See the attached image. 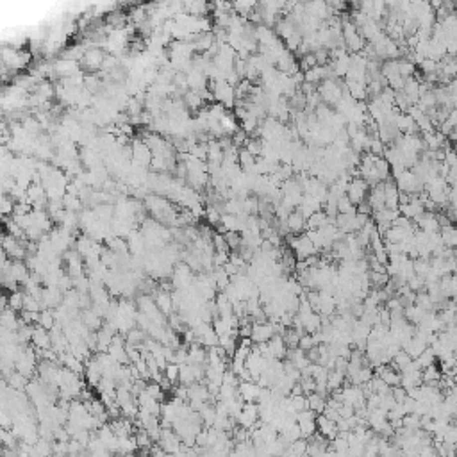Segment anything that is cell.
<instances>
[{
    "label": "cell",
    "instance_id": "f35d334b",
    "mask_svg": "<svg viewBox=\"0 0 457 457\" xmlns=\"http://www.w3.org/2000/svg\"><path fill=\"white\" fill-rule=\"evenodd\" d=\"M291 398V406H293V409L299 413V411H304V409H309L307 407V395L302 393V395H290Z\"/></svg>",
    "mask_w": 457,
    "mask_h": 457
},
{
    "label": "cell",
    "instance_id": "1f68e13d",
    "mask_svg": "<svg viewBox=\"0 0 457 457\" xmlns=\"http://www.w3.org/2000/svg\"><path fill=\"white\" fill-rule=\"evenodd\" d=\"M63 205H64V209H68V211H79L81 209V205H82V200H81L79 195L66 193V195L63 197Z\"/></svg>",
    "mask_w": 457,
    "mask_h": 457
},
{
    "label": "cell",
    "instance_id": "8992f818",
    "mask_svg": "<svg viewBox=\"0 0 457 457\" xmlns=\"http://www.w3.org/2000/svg\"><path fill=\"white\" fill-rule=\"evenodd\" d=\"M239 397L243 398V402H257L261 393V386L256 380H241L238 386Z\"/></svg>",
    "mask_w": 457,
    "mask_h": 457
},
{
    "label": "cell",
    "instance_id": "f546056e",
    "mask_svg": "<svg viewBox=\"0 0 457 457\" xmlns=\"http://www.w3.org/2000/svg\"><path fill=\"white\" fill-rule=\"evenodd\" d=\"M147 336H149V334H147L143 329H136V327H133V329L125 334V339H127L129 345H140V343L145 341Z\"/></svg>",
    "mask_w": 457,
    "mask_h": 457
},
{
    "label": "cell",
    "instance_id": "83f0119b",
    "mask_svg": "<svg viewBox=\"0 0 457 457\" xmlns=\"http://www.w3.org/2000/svg\"><path fill=\"white\" fill-rule=\"evenodd\" d=\"M200 416H202V422H204L205 427H213L214 425V420H216V407L214 404H205L204 409L200 411Z\"/></svg>",
    "mask_w": 457,
    "mask_h": 457
},
{
    "label": "cell",
    "instance_id": "4316f807",
    "mask_svg": "<svg viewBox=\"0 0 457 457\" xmlns=\"http://www.w3.org/2000/svg\"><path fill=\"white\" fill-rule=\"evenodd\" d=\"M402 427L407 429V431H418V429H422V416L418 413H407L402 418Z\"/></svg>",
    "mask_w": 457,
    "mask_h": 457
},
{
    "label": "cell",
    "instance_id": "836d02e7",
    "mask_svg": "<svg viewBox=\"0 0 457 457\" xmlns=\"http://www.w3.org/2000/svg\"><path fill=\"white\" fill-rule=\"evenodd\" d=\"M23 309L25 311H34V312H38V311H43V304L39 302L36 297H32V295H29V293H25L23 295Z\"/></svg>",
    "mask_w": 457,
    "mask_h": 457
},
{
    "label": "cell",
    "instance_id": "44dd1931",
    "mask_svg": "<svg viewBox=\"0 0 457 457\" xmlns=\"http://www.w3.org/2000/svg\"><path fill=\"white\" fill-rule=\"evenodd\" d=\"M307 407L311 411H314L316 415H320V413H323L325 407H327V397H323V395L320 393H311L307 395Z\"/></svg>",
    "mask_w": 457,
    "mask_h": 457
},
{
    "label": "cell",
    "instance_id": "7a4b0ae2",
    "mask_svg": "<svg viewBox=\"0 0 457 457\" xmlns=\"http://www.w3.org/2000/svg\"><path fill=\"white\" fill-rule=\"evenodd\" d=\"M277 334V323L274 321H254V329H252V339L254 343H266L274 338Z\"/></svg>",
    "mask_w": 457,
    "mask_h": 457
},
{
    "label": "cell",
    "instance_id": "d6986e66",
    "mask_svg": "<svg viewBox=\"0 0 457 457\" xmlns=\"http://www.w3.org/2000/svg\"><path fill=\"white\" fill-rule=\"evenodd\" d=\"M345 380H346V373L343 372V370H336V368L329 370V379H327V386H329L330 393H332V391H336V389H341L343 384H345Z\"/></svg>",
    "mask_w": 457,
    "mask_h": 457
},
{
    "label": "cell",
    "instance_id": "b9f144b4",
    "mask_svg": "<svg viewBox=\"0 0 457 457\" xmlns=\"http://www.w3.org/2000/svg\"><path fill=\"white\" fill-rule=\"evenodd\" d=\"M316 345H318V343H316V339H314V336H312V334H309V332H304L302 334V338H300V345H299L302 350L307 352V350H311L312 346H316Z\"/></svg>",
    "mask_w": 457,
    "mask_h": 457
},
{
    "label": "cell",
    "instance_id": "277c9868",
    "mask_svg": "<svg viewBox=\"0 0 457 457\" xmlns=\"http://www.w3.org/2000/svg\"><path fill=\"white\" fill-rule=\"evenodd\" d=\"M152 150L147 145L145 141H134L133 143V157L134 162L140 164V166H147V164H152Z\"/></svg>",
    "mask_w": 457,
    "mask_h": 457
},
{
    "label": "cell",
    "instance_id": "7c38bea8",
    "mask_svg": "<svg viewBox=\"0 0 457 457\" xmlns=\"http://www.w3.org/2000/svg\"><path fill=\"white\" fill-rule=\"evenodd\" d=\"M268 346H270V355H272V359H286L288 355V345L286 341H284V338H282V334H275L274 338L268 341Z\"/></svg>",
    "mask_w": 457,
    "mask_h": 457
},
{
    "label": "cell",
    "instance_id": "8fae6325",
    "mask_svg": "<svg viewBox=\"0 0 457 457\" xmlns=\"http://www.w3.org/2000/svg\"><path fill=\"white\" fill-rule=\"evenodd\" d=\"M86 380L90 382L91 386H97L100 382V379L104 377V370L100 366V363L97 361V357H91L86 361Z\"/></svg>",
    "mask_w": 457,
    "mask_h": 457
},
{
    "label": "cell",
    "instance_id": "8d00e7d4",
    "mask_svg": "<svg viewBox=\"0 0 457 457\" xmlns=\"http://www.w3.org/2000/svg\"><path fill=\"white\" fill-rule=\"evenodd\" d=\"M200 343L204 346H207V348H211V346H216V345H220V336L216 334V330L214 329H209L207 332L204 334L200 338Z\"/></svg>",
    "mask_w": 457,
    "mask_h": 457
},
{
    "label": "cell",
    "instance_id": "ee69618b",
    "mask_svg": "<svg viewBox=\"0 0 457 457\" xmlns=\"http://www.w3.org/2000/svg\"><path fill=\"white\" fill-rule=\"evenodd\" d=\"M454 380H456V386H457V373H456V377H454Z\"/></svg>",
    "mask_w": 457,
    "mask_h": 457
},
{
    "label": "cell",
    "instance_id": "e0dca14e",
    "mask_svg": "<svg viewBox=\"0 0 457 457\" xmlns=\"http://www.w3.org/2000/svg\"><path fill=\"white\" fill-rule=\"evenodd\" d=\"M422 377H423V382H425V384H432V386H438V388H440V380H441V377H443V372H441V368L436 366V363H434V364H431V366L423 368Z\"/></svg>",
    "mask_w": 457,
    "mask_h": 457
},
{
    "label": "cell",
    "instance_id": "ba28073f",
    "mask_svg": "<svg viewBox=\"0 0 457 457\" xmlns=\"http://www.w3.org/2000/svg\"><path fill=\"white\" fill-rule=\"evenodd\" d=\"M416 225H418L420 231L427 232V234H432V232H440V223H438V218H436V213H432V211H425V213L420 216V218L415 220Z\"/></svg>",
    "mask_w": 457,
    "mask_h": 457
},
{
    "label": "cell",
    "instance_id": "4dcf8cb0",
    "mask_svg": "<svg viewBox=\"0 0 457 457\" xmlns=\"http://www.w3.org/2000/svg\"><path fill=\"white\" fill-rule=\"evenodd\" d=\"M41 327H45L47 330L54 329V325L57 323L56 321V316H54V311L52 309H43L41 312H39V321H38Z\"/></svg>",
    "mask_w": 457,
    "mask_h": 457
},
{
    "label": "cell",
    "instance_id": "e575fe53",
    "mask_svg": "<svg viewBox=\"0 0 457 457\" xmlns=\"http://www.w3.org/2000/svg\"><path fill=\"white\" fill-rule=\"evenodd\" d=\"M398 72H400V75L404 79H409V77H413L416 73V66L411 61H407V59H400L398 61Z\"/></svg>",
    "mask_w": 457,
    "mask_h": 457
},
{
    "label": "cell",
    "instance_id": "ffe728a7",
    "mask_svg": "<svg viewBox=\"0 0 457 457\" xmlns=\"http://www.w3.org/2000/svg\"><path fill=\"white\" fill-rule=\"evenodd\" d=\"M81 320L84 321V323L88 325L91 330H93V329H100V325H102V316H100V314H97V312L93 311V307L82 309V311H81Z\"/></svg>",
    "mask_w": 457,
    "mask_h": 457
},
{
    "label": "cell",
    "instance_id": "cb8c5ba5",
    "mask_svg": "<svg viewBox=\"0 0 457 457\" xmlns=\"http://www.w3.org/2000/svg\"><path fill=\"white\" fill-rule=\"evenodd\" d=\"M436 359H438V355H436V352H434V348H432V346H427V348H425V350H423L422 354L415 359V361L420 364V368L423 370V368H427V366H431V364L436 363Z\"/></svg>",
    "mask_w": 457,
    "mask_h": 457
},
{
    "label": "cell",
    "instance_id": "9a60e30c",
    "mask_svg": "<svg viewBox=\"0 0 457 457\" xmlns=\"http://www.w3.org/2000/svg\"><path fill=\"white\" fill-rule=\"evenodd\" d=\"M155 304H157L159 311H162L164 314H171L173 312V300H171V293L164 290H157L155 293Z\"/></svg>",
    "mask_w": 457,
    "mask_h": 457
},
{
    "label": "cell",
    "instance_id": "603a6c76",
    "mask_svg": "<svg viewBox=\"0 0 457 457\" xmlns=\"http://www.w3.org/2000/svg\"><path fill=\"white\" fill-rule=\"evenodd\" d=\"M307 445H309V441L305 440V438H299V440H295L293 443L288 445V449L284 454H291V456H305V454H307Z\"/></svg>",
    "mask_w": 457,
    "mask_h": 457
},
{
    "label": "cell",
    "instance_id": "4fadbf2b",
    "mask_svg": "<svg viewBox=\"0 0 457 457\" xmlns=\"http://www.w3.org/2000/svg\"><path fill=\"white\" fill-rule=\"evenodd\" d=\"M32 345L39 350L43 348H50L52 346V338H50V330H47L45 327H41L39 323H36L34 327V334H32Z\"/></svg>",
    "mask_w": 457,
    "mask_h": 457
},
{
    "label": "cell",
    "instance_id": "5bb4252c",
    "mask_svg": "<svg viewBox=\"0 0 457 457\" xmlns=\"http://www.w3.org/2000/svg\"><path fill=\"white\" fill-rule=\"evenodd\" d=\"M427 346H429L427 339L422 338V336H418V334H415V336H413L406 345L402 346V348H404V350H406L413 359H416L423 350H425V348H427Z\"/></svg>",
    "mask_w": 457,
    "mask_h": 457
},
{
    "label": "cell",
    "instance_id": "2e32d148",
    "mask_svg": "<svg viewBox=\"0 0 457 457\" xmlns=\"http://www.w3.org/2000/svg\"><path fill=\"white\" fill-rule=\"evenodd\" d=\"M404 314H406V318L413 325H420V323H423V320H425V318H427L429 311H427V309H423L422 305H418V304H413V305L406 307Z\"/></svg>",
    "mask_w": 457,
    "mask_h": 457
},
{
    "label": "cell",
    "instance_id": "9c48e42d",
    "mask_svg": "<svg viewBox=\"0 0 457 457\" xmlns=\"http://www.w3.org/2000/svg\"><path fill=\"white\" fill-rule=\"evenodd\" d=\"M59 363L63 364V366L73 370L75 373H79L81 377L86 373L84 361H82V359H79L75 354H72V352H63V354H59Z\"/></svg>",
    "mask_w": 457,
    "mask_h": 457
},
{
    "label": "cell",
    "instance_id": "d6a6232c",
    "mask_svg": "<svg viewBox=\"0 0 457 457\" xmlns=\"http://www.w3.org/2000/svg\"><path fill=\"white\" fill-rule=\"evenodd\" d=\"M338 211L343 214H350V213H357V205L350 200V198L343 195V197L338 198Z\"/></svg>",
    "mask_w": 457,
    "mask_h": 457
},
{
    "label": "cell",
    "instance_id": "ab89813d",
    "mask_svg": "<svg viewBox=\"0 0 457 457\" xmlns=\"http://www.w3.org/2000/svg\"><path fill=\"white\" fill-rule=\"evenodd\" d=\"M179 373H180V364L177 363H168V366L164 368V377L168 380H171L173 384L179 382Z\"/></svg>",
    "mask_w": 457,
    "mask_h": 457
},
{
    "label": "cell",
    "instance_id": "d4e9b609",
    "mask_svg": "<svg viewBox=\"0 0 457 457\" xmlns=\"http://www.w3.org/2000/svg\"><path fill=\"white\" fill-rule=\"evenodd\" d=\"M193 382H197V379H195V373H193V366H191V363H184V364H180L179 384L191 386Z\"/></svg>",
    "mask_w": 457,
    "mask_h": 457
},
{
    "label": "cell",
    "instance_id": "30bf717a",
    "mask_svg": "<svg viewBox=\"0 0 457 457\" xmlns=\"http://www.w3.org/2000/svg\"><path fill=\"white\" fill-rule=\"evenodd\" d=\"M104 54L99 50V48H90V50L84 52L82 56V66L88 70H100L104 64Z\"/></svg>",
    "mask_w": 457,
    "mask_h": 457
},
{
    "label": "cell",
    "instance_id": "ac0fdd59",
    "mask_svg": "<svg viewBox=\"0 0 457 457\" xmlns=\"http://www.w3.org/2000/svg\"><path fill=\"white\" fill-rule=\"evenodd\" d=\"M440 236H441V241H443L445 247L456 248L457 247V223H450V225H447V227H441Z\"/></svg>",
    "mask_w": 457,
    "mask_h": 457
},
{
    "label": "cell",
    "instance_id": "f1b7e54d",
    "mask_svg": "<svg viewBox=\"0 0 457 457\" xmlns=\"http://www.w3.org/2000/svg\"><path fill=\"white\" fill-rule=\"evenodd\" d=\"M5 379H7V384L13 389H25L27 382H29V379H27L25 375H21L18 370H14V372L9 377H5Z\"/></svg>",
    "mask_w": 457,
    "mask_h": 457
},
{
    "label": "cell",
    "instance_id": "7402d4cb",
    "mask_svg": "<svg viewBox=\"0 0 457 457\" xmlns=\"http://www.w3.org/2000/svg\"><path fill=\"white\" fill-rule=\"evenodd\" d=\"M332 220L329 218V214L323 213V211H316L314 214H311L307 218V229H321L327 223H330Z\"/></svg>",
    "mask_w": 457,
    "mask_h": 457
},
{
    "label": "cell",
    "instance_id": "7bdbcfd3",
    "mask_svg": "<svg viewBox=\"0 0 457 457\" xmlns=\"http://www.w3.org/2000/svg\"><path fill=\"white\" fill-rule=\"evenodd\" d=\"M391 393H393L395 400H397L398 404H402V402L409 397V393H407V389L404 388V386H393V388H391Z\"/></svg>",
    "mask_w": 457,
    "mask_h": 457
},
{
    "label": "cell",
    "instance_id": "74e56055",
    "mask_svg": "<svg viewBox=\"0 0 457 457\" xmlns=\"http://www.w3.org/2000/svg\"><path fill=\"white\" fill-rule=\"evenodd\" d=\"M0 441L4 443V447H11V449H16V436H14L13 431L2 427L0 431Z\"/></svg>",
    "mask_w": 457,
    "mask_h": 457
},
{
    "label": "cell",
    "instance_id": "52a82bcc",
    "mask_svg": "<svg viewBox=\"0 0 457 457\" xmlns=\"http://www.w3.org/2000/svg\"><path fill=\"white\" fill-rule=\"evenodd\" d=\"M286 223L290 227L291 234H302L307 229V218L304 216V213L300 209H293L290 213V216L286 218Z\"/></svg>",
    "mask_w": 457,
    "mask_h": 457
},
{
    "label": "cell",
    "instance_id": "5b68a950",
    "mask_svg": "<svg viewBox=\"0 0 457 457\" xmlns=\"http://www.w3.org/2000/svg\"><path fill=\"white\" fill-rule=\"evenodd\" d=\"M316 427H318V432H320V434H323V436L327 438L329 441H332L334 438L339 434L338 423L334 422V420L327 418L323 413H320V415L316 416Z\"/></svg>",
    "mask_w": 457,
    "mask_h": 457
},
{
    "label": "cell",
    "instance_id": "d590c367",
    "mask_svg": "<svg viewBox=\"0 0 457 457\" xmlns=\"http://www.w3.org/2000/svg\"><path fill=\"white\" fill-rule=\"evenodd\" d=\"M23 295L21 291H14V293H9V307L14 309V311H23Z\"/></svg>",
    "mask_w": 457,
    "mask_h": 457
},
{
    "label": "cell",
    "instance_id": "3957f363",
    "mask_svg": "<svg viewBox=\"0 0 457 457\" xmlns=\"http://www.w3.org/2000/svg\"><path fill=\"white\" fill-rule=\"evenodd\" d=\"M64 293L59 286H45L43 288V305L45 309H56L63 304Z\"/></svg>",
    "mask_w": 457,
    "mask_h": 457
},
{
    "label": "cell",
    "instance_id": "484cf974",
    "mask_svg": "<svg viewBox=\"0 0 457 457\" xmlns=\"http://www.w3.org/2000/svg\"><path fill=\"white\" fill-rule=\"evenodd\" d=\"M411 363H413V357H411V355L407 354V352L404 350V348H400V350H398L397 354H395V357L391 359V363H389V364H391V366H395L397 370H400V372H402V370H404L406 366H409Z\"/></svg>",
    "mask_w": 457,
    "mask_h": 457
},
{
    "label": "cell",
    "instance_id": "6da1fadb",
    "mask_svg": "<svg viewBox=\"0 0 457 457\" xmlns=\"http://www.w3.org/2000/svg\"><path fill=\"white\" fill-rule=\"evenodd\" d=\"M368 193H370V182L363 177H357V179H352L348 188H346V197L350 198L355 205L361 204L368 198Z\"/></svg>",
    "mask_w": 457,
    "mask_h": 457
},
{
    "label": "cell",
    "instance_id": "60d3db41",
    "mask_svg": "<svg viewBox=\"0 0 457 457\" xmlns=\"http://www.w3.org/2000/svg\"><path fill=\"white\" fill-rule=\"evenodd\" d=\"M231 259V252L227 250H214V256H213V263L214 266H225Z\"/></svg>",
    "mask_w": 457,
    "mask_h": 457
}]
</instances>
